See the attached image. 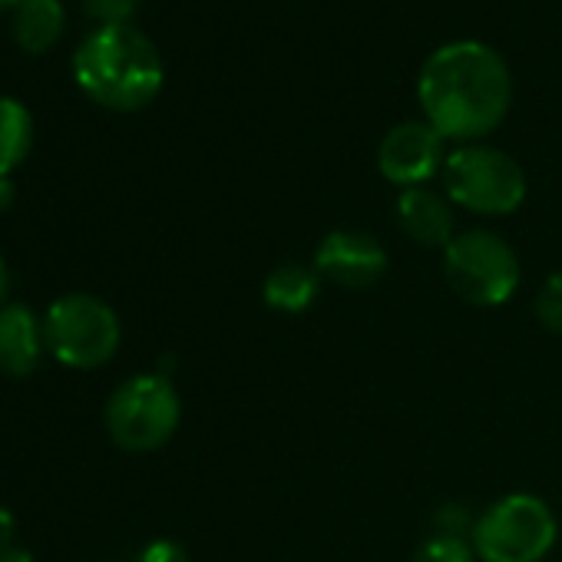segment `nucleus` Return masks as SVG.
Instances as JSON below:
<instances>
[{
  "label": "nucleus",
  "mask_w": 562,
  "mask_h": 562,
  "mask_svg": "<svg viewBox=\"0 0 562 562\" xmlns=\"http://www.w3.org/2000/svg\"><path fill=\"white\" fill-rule=\"evenodd\" d=\"M31 149H34L31 110L14 97H0V176H11L14 169H21Z\"/></svg>",
  "instance_id": "nucleus-14"
},
{
  "label": "nucleus",
  "mask_w": 562,
  "mask_h": 562,
  "mask_svg": "<svg viewBox=\"0 0 562 562\" xmlns=\"http://www.w3.org/2000/svg\"><path fill=\"white\" fill-rule=\"evenodd\" d=\"M443 186L450 202L480 215H509L526 199V172L503 149L467 143L443 162Z\"/></svg>",
  "instance_id": "nucleus-6"
},
{
  "label": "nucleus",
  "mask_w": 562,
  "mask_h": 562,
  "mask_svg": "<svg viewBox=\"0 0 562 562\" xmlns=\"http://www.w3.org/2000/svg\"><path fill=\"white\" fill-rule=\"evenodd\" d=\"M74 80L113 113L146 110L166 83L156 44L133 24L93 27L74 50Z\"/></svg>",
  "instance_id": "nucleus-2"
},
{
  "label": "nucleus",
  "mask_w": 562,
  "mask_h": 562,
  "mask_svg": "<svg viewBox=\"0 0 562 562\" xmlns=\"http://www.w3.org/2000/svg\"><path fill=\"white\" fill-rule=\"evenodd\" d=\"M417 100L427 123L457 143L490 136L509 113L513 77L506 60L480 41H450L437 47L417 77Z\"/></svg>",
  "instance_id": "nucleus-1"
},
{
  "label": "nucleus",
  "mask_w": 562,
  "mask_h": 562,
  "mask_svg": "<svg viewBox=\"0 0 562 562\" xmlns=\"http://www.w3.org/2000/svg\"><path fill=\"white\" fill-rule=\"evenodd\" d=\"M536 318L546 331H562V271L542 281L536 295Z\"/></svg>",
  "instance_id": "nucleus-16"
},
{
  "label": "nucleus",
  "mask_w": 562,
  "mask_h": 562,
  "mask_svg": "<svg viewBox=\"0 0 562 562\" xmlns=\"http://www.w3.org/2000/svg\"><path fill=\"white\" fill-rule=\"evenodd\" d=\"M397 222L407 238L427 248H447L453 235V209L434 189L414 186L397 195Z\"/></svg>",
  "instance_id": "nucleus-11"
},
{
  "label": "nucleus",
  "mask_w": 562,
  "mask_h": 562,
  "mask_svg": "<svg viewBox=\"0 0 562 562\" xmlns=\"http://www.w3.org/2000/svg\"><path fill=\"white\" fill-rule=\"evenodd\" d=\"M318 285L322 274L308 265H278L261 285V299L265 305H271L274 312L285 315H299L305 308L315 305L318 299Z\"/></svg>",
  "instance_id": "nucleus-13"
},
{
  "label": "nucleus",
  "mask_w": 562,
  "mask_h": 562,
  "mask_svg": "<svg viewBox=\"0 0 562 562\" xmlns=\"http://www.w3.org/2000/svg\"><path fill=\"white\" fill-rule=\"evenodd\" d=\"M47 351L44 322L24 302H8L0 308V374L31 378Z\"/></svg>",
  "instance_id": "nucleus-10"
},
{
  "label": "nucleus",
  "mask_w": 562,
  "mask_h": 562,
  "mask_svg": "<svg viewBox=\"0 0 562 562\" xmlns=\"http://www.w3.org/2000/svg\"><path fill=\"white\" fill-rule=\"evenodd\" d=\"M315 271L341 289H371L374 281L387 271V251L384 245L358 228H338L328 232L315 251Z\"/></svg>",
  "instance_id": "nucleus-9"
},
{
  "label": "nucleus",
  "mask_w": 562,
  "mask_h": 562,
  "mask_svg": "<svg viewBox=\"0 0 562 562\" xmlns=\"http://www.w3.org/2000/svg\"><path fill=\"white\" fill-rule=\"evenodd\" d=\"M0 562H34V555L24 546H8V549H0Z\"/></svg>",
  "instance_id": "nucleus-21"
},
{
  "label": "nucleus",
  "mask_w": 562,
  "mask_h": 562,
  "mask_svg": "<svg viewBox=\"0 0 562 562\" xmlns=\"http://www.w3.org/2000/svg\"><path fill=\"white\" fill-rule=\"evenodd\" d=\"M14 526H18L14 513H11V509H4V506H0V549L14 546V542H11V536H14Z\"/></svg>",
  "instance_id": "nucleus-19"
},
{
  "label": "nucleus",
  "mask_w": 562,
  "mask_h": 562,
  "mask_svg": "<svg viewBox=\"0 0 562 562\" xmlns=\"http://www.w3.org/2000/svg\"><path fill=\"white\" fill-rule=\"evenodd\" d=\"M139 0H83V14L97 24V27H120V24H133Z\"/></svg>",
  "instance_id": "nucleus-17"
},
{
  "label": "nucleus",
  "mask_w": 562,
  "mask_h": 562,
  "mask_svg": "<svg viewBox=\"0 0 562 562\" xmlns=\"http://www.w3.org/2000/svg\"><path fill=\"white\" fill-rule=\"evenodd\" d=\"M443 274L450 289L476 308L506 305L522 278L516 251L483 228L463 232L443 248Z\"/></svg>",
  "instance_id": "nucleus-7"
},
{
  "label": "nucleus",
  "mask_w": 562,
  "mask_h": 562,
  "mask_svg": "<svg viewBox=\"0 0 562 562\" xmlns=\"http://www.w3.org/2000/svg\"><path fill=\"white\" fill-rule=\"evenodd\" d=\"M18 4H21V0H0V14H14Z\"/></svg>",
  "instance_id": "nucleus-23"
},
{
  "label": "nucleus",
  "mask_w": 562,
  "mask_h": 562,
  "mask_svg": "<svg viewBox=\"0 0 562 562\" xmlns=\"http://www.w3.org/2000/svg\"><path fill=\"white\" fill-rule=\"evenodd\" d=\"M443 143L447 139L427 120L397 123L394 130H387V136L378 146V169L387 182H394L401 189L424 186L447 162Z\"/></svg>",
  "instance_id": "nucleus-8"
},
{
  "label": "nucleus",
  "mask_w": 562,
  "mask_h": 562,
  "mask_svg": "<svg viewBox=\"0 0 562 562\" xmlns=\"http://www.w3.org/2000/svg\"><path fill=\"white\" fill-rule=\"evenodd\" d=\"M8 292H11V271H8V261L0 258V308L8 305Z\"/></svg>",
  "instance_id": "nucleus-22"
},
{
  "label": "nucleus",
  "mask_w": 562,
  "mask_h": 562,
  "mask_svg": "<svg viewBox=\"0 0 562 562\" xmlns=\"http://www.w3.org/2000/svg\"><path fill=\"white\" fill-rule=\"evenodd\" d=\"M182 420L179 391L166 374H133L106 401V434L126 453H153L172 440Z\"/></svg>",
  "instance_id": "nucleus-3"
},
{
  "label": "nucleus",
  "mask_w": 562,
  "mask_h": 562,
  "mask_svg": "<svg viewBox=\"0 0 562 562\" xmlns=\"http://www.w3.org/2000/svg\"><path fill=\"white\" fill-rule=\"evenodd\" d=\"M47 351L74 371H93L113 361L123 341L120 315L97 295H60L44 315Z\"/></svg>",
  "instance_id": "nucleus-4"
},
{
  "label": "nucleus",
  "mask_w": 562,
  "mask_h": 562,
  "mask_svg": "<svg viewBox=\"0 0 562 562\" xmlns=\"http://www.w3.org/2000/svg\"><path fill=\"white\" fill-rule=\"evenodd\" d=\"M136 562H189V552L172 539H156L139 552Z\"/></svg>",
  "instance_id": "nucleus-18"
},
{
  "label": "nucleus",
  "mask_w": 562,
  "mask_h": 562,
  "mask_svg": "<svg viewBox=\"0 0 562 562\" xmlns=\"http://www.w3.org/2000/svg\"><path fill=\"white\" fill-rule=\"evenodd\" d=\"M11 34L24 54H50L67 34L64 0H21L11 14Z\"/></svg>",
  "instance_id": "nucleus-12"
},
{
  "label": "nucleus",
  "mask_w": 562,
  "mask_h": 562,
  "mask_svg": "<svg viewBox=\"0 0 562 562\" xmlns=\"http://www.w3.org/2000/svg\"><path fill=\"white\" fill-rule=\"evenodd\" d=\"M18 199V189L11 182V176H0V212H8Z\"/></svg>",
  "instance_id": "nucleus-20"
},
{
  "label": "nucleus",
  "mask_w": 562,
  "mask_h": 562,
  "mask_svg": "<svg viewBox=\"0 0 562 562\" xmlns=\"http://www.w3.org/2000/svg\"><path fill=\"white\" fill-rule=\"evenodd\" d=\"M414 562H476V549L457 532H434L417 546Z\"/></svg>",
  "instance_id": "nucleus-15"
},
{
  "label": "nucleus",
  "mask_w": 562,
  "mask_h": 562,
  "mask_svg": "<svg viewBox=\"0 0 562 562\" xmlns=\"http://www.w3.org/2000/svg\"><path fill=\"white\" fill-rule=\"evenodd\" d=\"M559 536V522L546 499L509 493L486 506L473 522V549L483 562H542Z\"/></svg>",
  "instance_id": "nucleus-5"
}]
</instances>
